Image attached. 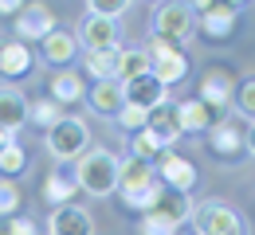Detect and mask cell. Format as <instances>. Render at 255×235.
<instances>
[{
    "label": "cell",
    "instance_id": "28",
    "mask_svg": "<svg viewBox=\"0 0 255 235\" xmlns=\"http://www.w3.org/2000/svg\"><path fill=\"white\" fill-rule=\"evenodd\" d=\"M129 149H133L129 157H137V161H145V165L161 161V153H165V149H161V141L149 134V130H137V134H133V141H129Z\"/></svg>",
    "mask_w": 255,
    "mask_h": 235
},
{
    "label": "cell",
    "instance_id": "4",
    "mask_svg": "<svg viewBox=\"0 0 255 235\" xmlns=\"http://www.w3.org/2000/svg\"><path fill=\"white\" fill-rule=\"evenodd\" d=\"M47 149H51V157H55V161H79V157L91 149L87 122L67 118V114H63V122H55V126L47 130Z\"/></svg>",
    "mask_w": 255,
    "mask_h": 235
},
{
    "label": "cell",
    "instance_id": "25",
    "mask_svg": "<svg viewBox=\"0 0 255 235\" xmlns=\"http://www.w3.org/2000/svg\"><path fill=\"white\" fill-rule=\"evenodd\" d=\"M161 192H165V184L153 180V184H145V188H137V192H118V196H122L126 208H133V212H141V216H145V212H153V204L161 200Z\"/></svg>",
    "mask_w": 255,
    "mask_h": 235
},
{
    "label": "cell",
    "instance_id": "31",
    "mask_svg": "<svg viewBox=\"0 0 255 235\" xmlns=\"http://www.w3.org/2000/svg\"><path fill=\"white\" fill-rule=\"evenodd\" d=\"M126 0H91L87 4V16H98V20H110V24H118V16H126Z\"/></svg>",
    "mask_w": 255,
    "mask_h": 235
},
{
    "label": "cell",
    "instance_id": "30",
    "mask_svg": "<svg viewBox=\"0 0 255 235\" xmlns=\"http://www.w3.org/2000/svg\"><path fill=\"white\" fill-rule=\"evenodd\" d=\"M232 106L240 118H252L255 122V78H244L236 90H232Z\"/></svg>",
    "mask_w": 255,
    "mask_h": 235
},
{
    "label": "cell",
    "instance_id": "22",
    "mask_svg": "<svg viewBox=\"0 0 255 235\" xmlns=\"http://www.w3.org/2000/svg\"><path fill=\"white\" fill-rule=\"evenodd\" d=\"M153 216H165L169 224H177V228H185L189 224V216H192V204H189V196L185 192H161V200L153 204Z\"/></svg>",
    "mask_w": 255,
    "mask_h": 235
},
{
    "label": "cell",
    "instance_id": "24",
    "mask_svg": "<svg viewBox=\"0 0 255 235\" xmlns=\"http://www.w3.org/2000/svg\"><path fill=\"white\" fill-rule=\"evenodd\" d=\"M79 98H87V86H83V78H79L75 71H59V75L51 78V102L67 106V102H79Z\"/></svg>",
    "mask_w": 255,
    "mask_h": 235
},
{
    "label": "cell",
    "instance_id": "14",
    "mask_svg": "<svg viewBox=\"0 0 255 235\" xmlns=\"http://www.w3.org/2000/svg\"><path fill=\"white\" fill-rule=\"evenodd\" d=\"M232 86H236V82H232L228 71H208V75L200 78V94H196V98L204 102L212 114H220V110L232 106Z\"/></svg>",
    "mask_w": 255,
    "mask_h": 235
},
{
    "label": "cell",
    "instance_id": "23",
    "mask_svg": "<svg viewBox=\"0 0 255 235\" xmlns=\"http://www.w3.org/2000/svg\"><path fill=\"white\" fill-rule=\"evenodd\" d=\"M141 75H149V55H145V47H122V55H118V82L126 86V82L141 78Z\"/></svg>",
    "mask_w": 255,
    "mask_h": 235
},
{
    "label": "cell",
    "instance_id": "21",
    "mask_svg": "<svg viewBox=\"0 0 255 235\" xmlns=\"http://www.w3.org/2000/svg\"><path fill=\"white\" fill-rule=\"evenodd\" d=\"M145 130L161 141V149H169L177 137H181V126H177V114H173V106L165 102L157 110H149V122H145Z\"/></svg>",
    "mask_w": 255,
    "mask_h": 235
},
{
    "label": "cell",
    "instance_id": "12",
    "mask_svg": "<svg viewBox=\"0 0 255 235\" xmlns=\"http://www.w3.org/2000/svg\"><path fill=\"white\" fill-rule=\"evenodd\" d=\"M28 126V98L16 86H0V130L16 137V130Z\"/></svg>",
    "mask_w": 255,
    "mask_h": 235
},
{
    "label": "cell",
    "instance_id": "38",
    "mask_svg": "<svg viewBox=\"0 0 255 235\" xmlns=\"http://www.w3.org/2000/svg\"><path fill=\"white\" fill-rule=\"evenodd\" d=\"M0 235H12V224H8V220H0Z\"/></svg>",
    "mask_w": 255,
    "mask_h": 235
},
{
    "label": "cell",
    "instance_id": "29",
    "mask_svg": "<svg viewBox=\"0 0 255 235\" xmlns=\"http://www.w3.org/2000/svg\"><path fill=\"white\" fill-rule=\"evenodd\" d=\"M28 168V153H24V145L12 137L4 149H0V176H16V172H24Z\"/></svg>",
    "mask_w": 255,
    "mask_h": 235
},
{
    "label": "cell",
    "instance_id": "3",
    "mask_svg": "<svg viewBox=\"0 0 255 235\" xmlns=\"http://www.w3.org/2000/svg\"><path fill=\"white\" fill-rule=\"evenodd\" d=\"M153 35L165 39V43H173V47H185L196 35V12H192V4H181V0L161 4L153 12Z\"/></svg>",
    "mask_w": 255,
    "mask_h": 235
},
{
    "label": "cell",
    "instance_id": "39",
    "mask_svg": "<svg viewBox=\"0 0 255 235\" xmlns=\"http://www.w3.org/2000/svg\"><path fill=\"white\" fill-rule=\"evenodd\" d=\"M8 141H12V137L4 134V130H0V149H4V145H8Z\"/></svg>",
    "mask_w": 255,
    "mask_h": 235
},
{
    "label": "cell",
    "instance_id": "34",
    "mask_svg": "<svg viewBox=\"0 0 255 235\" xmlns=\"http://www.w3.org/2000/svg\"><path fill=\"white\" fill-rule=\"evenodd\" d=\"M181 228L177 224H169L165 216H153V212H145L141 216V235H177Z\"/></svg>",
    "mask_w": 255,
    "mask_h": 235
},
{
    "label": "cell",
    "instance_id": "17",
    "mask_svg": "<svg viewBox=\"0 0 255 235\" xmlns=\"http://www.w3.org/2000/svg\"><path fill=\"white\" fill-rule=\"evenodd\" d=\"M39 55L51 63V67H67L75 55H79V39L75 32H63V28H55V32L47 35L43 43H39Z\"/></svg>",
    "mask_w": 255,
    "mask_h": 235
},
{
    "label": "cell",
    "instance_id": "11",
    "mask_svg": "<svg viewBox=\"0 0 255 235\" xmlns=\"http://www.w3.org/2000/svg\"><path fill=\"white\" fill-rule=\"evenodd\" d=\"M79 47H87V51H106V47H118V24H110V20H98V16H83V24H79Z\"/></svg>",
    "mask_w": 255,
    "mask_h": 235
},
{
    "label": "cell",
    "instance_id": "37",
    "mask_svg": "<svg viewBox=\"0 0 255 235\" xmlns=\"http://www.w3.org/2000/svg\"><path fill=\"white\" fill-rule=\"evenodd\" d=\"M244 149H248V153L255 157V122L248 126V130H244Z\"/></svg>",
    "mask_w": 255,
    "mask_h": 235
},
{
    "label": "cell",
    "instance_id": "36",
    "mask_svg": "<svg viewBox=\"0 0 255 235\" xmlns=\"http://www.w3.org/2000/svg\"><path fill=\"white\" fill-rule=\"evenodd\" d=\"M20 0H0V16H20Z\"/></svg>",
    "mask_w": 255,
    "mask_h": 235
},
{
    "label": "cell",
    "instance_id": "5",
    "mask_svg": "<svg viewBox=\"0 0 255 235\" xmlns=\"http://www.w3.org/2000/svg\"><path fill=\"white\" fill-rule=\"evenodd\" d=\"M145 55H149V75L157 78L161 86L169 90L173 82H181L185 75H189V55L181 51V47H173V43H165V39H149V47H145Z\"/></svg>",
    "mask_w": 255,
    "mask_h": 235
},
{
    "label": "cell",
    "instance_id": "15",
    "mask_svg": "<svg viewBox=\"0 0 255 235\" xmlns=\"http://www.w3.org/2000/svg\"><path fill=\"white\" fill-rule=\"evenodd\" d=\"M173 114H177V126H181V134H208L212 130V122H216V114L204 106L200 98H185L173 106Z\"/></svg>",
    "mask_w": 255,
    "mask_h": 235
},
{
    "label": "cell",
    "instance_id": "1",
    "mask_svg": "<svg viewBox=\"0 0 255 235\" xmlns=\"http://www.w3.org/2000/svg\"><path fill=\"white\" fill-rule=\"evenodd\" d=\"M75 188L91 196H110L118 192V157L106 149H87L75 161Z\"/></svg>",
    "mask_w": 255,
    "mask_h": 235
},
{
    "label": "cell",
    "instance_id": "33",
    "mask_svg": "<svg viewBox=\"0 0 255 235\" xmlns=\"http://www.w3.org/2000/svg\"><path fill=\"white\" fill-rule=\"evenodd\" d=\"M16 208H20V188L12 180H0V220H12Z\"/></svg>",
    "mask_w": 255,
    "mask_h": 235
},
{
    "label": "cell",
    "instance_id": "6",
    "mask_svg": "<svg viewBox=\"0 0 255 235\" xmlns=\"http://www.w3.org/2000/svg\"><path fill=\"white\" fill-rule=\"evenodd\" d=\"M192 12H196V32L208 39H228L236 32V16H240L236 4H192Z\"/></svg>",
    "mask_w": 255,
    "mask_h": 235
},
{
    "label": "cell",
    "instance_id": "18",
    "mask_svg": "<svg viewBox=\"0 0 255 235\" xmlns=\"http://www.w3.org/2000/svg\"><path fill=\"white\" fill-rule=\"evenodd\" d=\"M87 102L95 114H106V118H118V110L126 106V94H122V82H95L87 90Z\"/></svg>",
    "mask_w": 255,
    "mask_h": 235
},
{
    "label": "cell",
    "instance_id": "26",
    "mask_svg": "<svg viewBox=\"0 0 255 235\" xmlns=\"http://www.w3.org/2000/svg\"><path fill=\"white\" fill-rule=\"evenodd\" d=\"M71 196H75V180H67L63 172H51V176L43 180V200L51 204V208L71 204Z\"/></svg>",
    "mask_w": 255,
    "mask_h": 235
},
{
    "label": "cell",
    "instance_id": "32",
    "mask_svg": "<svg viewBox=\"0 0 255 235\" xmlns=\"http://www.w3.org/2000/svg\"><path fill=\"white\" fill-rule=\"evenodd\" d=\"M145 122H149V114H145V110H137V106H129V102L118 110V126H122V130H129V134L145 130Z\"/></svg>",
    "mask_w": 255,
    "mask_h": 235
},
{
    "label": "cell",
    "instance_id": "19",
    "mask_svg": "<svg viewBox=\"0 0 255 235\" xmlns=\"http://www.w3.org/2000/svg\"><path fill=\"white\" fill-rule=\"evenodd\" d=\"M153 180H157L153 165H145V161H137V157L118 161V192H137V188H145V184H153Z\"/></svg>",
    "mask_w": 255,
    "mask_h": 235
},
{
    "label": "cell",
    "instance_id": "13",
    "mask_svg": "<svg viewBox=\"0 0 255 235\" xmlns=\"http://www.w3.org/2000/svg\"><path fill=\"white\" fill-rule=\"evenodd\" d=\"M122 94H126L129 106H137V110H157V106H165V98H169V90L161 86L153 75H141V78H133V82H126L122 86Z\"/></svg>",
    "mask_w": 255,
    "mask_h": 235
},
{
    "label": "cell",
    "instance_id": "7",
    "mask_svg": "<svg viewBox=\"0 0 255 235\" xmlns=\"http://www.w3.org/2000/svg\"><path fill=\"white\" fill-rule=\"evenodd\" d=\"M55 32V12L47 4H24L16 16V39L20 43H43Z\"/></svg>",
    "mask_w": 255,
    "mask_h": 235
},
{
    "label": "cell",
    "instance_id": "16",
    "mask_svg": "<svg viewBox=\"0 0 255 235\" xmlns=\"http://www.w3.org/2000/svg\"><path fill=\"white\" fill-rule=\"evenodd\" d=\"M244 122H236V118H220V122H212V153H220V157H236L240 149H244Z\"/></svg>",
    "mask_w": 255,
    "mask_h": 235
},
{
    "label": "cell",
    "instance_id": "40",
    "mask_svg": "<svg viewBox=\"0 0 255 235\" xmlns=\"http://www.w3.org/2000/svg\"><path fill=\"white\" fill-rule=\"evenodd\" d=\"M177 235H192V232H185V228H181V232H177Z\"/></svg>",
    "mask_w": 255,
    "mask_h": 235
},
{
    "label": "cell",
    "instance_id": "35",
    "mask_svg": "<svg viewBox=\"0 0 255 235\" xmlns=\"http://www.w3.org/2000/svg\"><path fill=\"white\" fill-rule=\"evenodd\" d=\"M8 224H12V235H39V228H35L28 216H12Z\"/></svg>",
    "mask_w": 255,
    "mask_h": 235
},
{
    "label": "cell",
    "instance_id": "9",
    "mask_svg": "<svg viewBox=\"0 0 255 235\" xmlns=\"http://www.w3.org/2000/svg\"><path fill=\"white\" fill-rule=\"evenodd\" d=\"M161 184L169 188V192H189L192 184H196V165H192L189 157H181V153H173V149H165L161 153Z\"/></svg>",
    "mask_w": 255,
    "mask_h": 235
},
{
    "label": "cell",
    "instance_id": "20",
    "mask_svg": "<svg viewBox=\"0 0 255 235\" xmlns=\"http://www.w3.org/2000/svg\"><path fill=\"white\" fill-rule=\"evenodd\" d=\"M118 55L122 47H106V51H87V75L95 82H118Z\"/></svg>",
    "mask_w": 255,
    "mask_h": 235
},
{
    "label": "cell",
    "instance_id": "2",
    "mask_svg": "<svg viewBox=\"0 0 255 235\" xmlns=\"http://www.w3.org/2000/svg\"><path fill=\"white\" fill-rule=\"evenodd\" d=\"M192 235H248L244 216L228 200H200L192 204Z\"/></svg>",
    "mask_w": 255,
    "mask_h": 235
},
{
    "label": "cell",
    "instance_id": "8",
    "mask_svg": "<svg viewBox=\"0 0 255 235\" xmlns=\"http://www.w3.org/2000/svg\"><path fill=\"white\" fill-rule=\"evenodd\" d=\"M32 67H35L32 47L20 43V39L0 35V82H20V78L32 75Z\"/></svg>",
    "mask_w": 255,
    "mask_h": 235
},
{
    "label": "cell",
    "instance_id": "10",
    "mask_svg": "<svg viewBox=\"0 0 255 235\" xmlns=\"http://www.w3.org/2000/svg\"><path fill=\"white\" fill-rule=\"evenodd\" d=\"M47 235H95V220L79 204H63V208H51Z\"/></svg>",
    "mask_w": 255,
    "mask_h": 235
},
{
    "label": "cell",
    "instance_id": "27",
    "mask_svg": "<svg viewBox=\"0 0 255 235\" xmlns=\"http://www.w3.org/2000/svg\"><path fill=\"white\" fill-rule=\"evenodd\" d=\"M28 122H32V126H43V130H51L55 122H63V106L51 102V98L28 102Z\"/></svg>",
    "mask_w": 255,
    "mask_h": 235
}]
</instances>
